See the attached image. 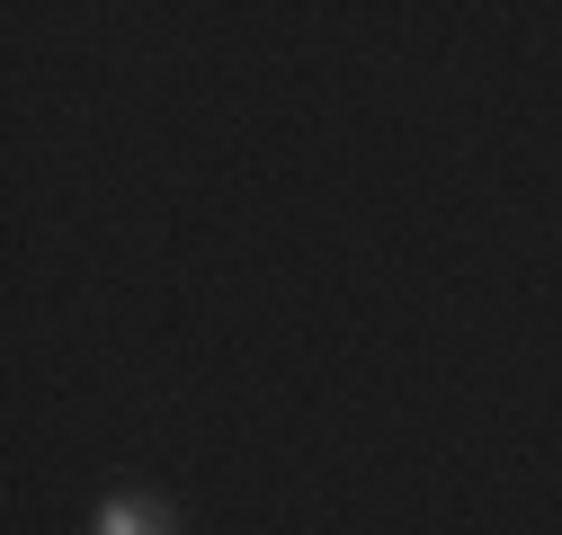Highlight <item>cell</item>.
Segmentation results:
<instances>
[{
    "label": "cell",
    "mask_w": 562,
    "mask_h": 535,
    "mask_svg": "<svg viewBox=\"0 0 562 535\" xmlns=\"http://www.w3.org/2000/svg\"><path fill=\"white\" fill-rule=\"evenodd\" d=\"M90 535H179V509L161 491H108L99 517H90Z\"/></svg>",
    "instance_id": "6da1fadb"
}]
</instances>
